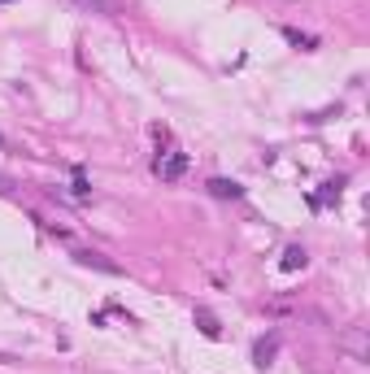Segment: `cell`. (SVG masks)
<instances>
[{"label":"cell","instance_id":"obj_1","mask_svg":"<svg viewBox=\"0 0 370 374\" xmlns=\"http://www.w3.org/2000/svg\"><path fill=\"white\" fill-rule=\"evenodd\" d=\"M153 174L162 178V183H179V178L187 174V153H162L153 161Z\"/></svg>","mask_w":370,"mask_h":374},{"label":"cell","instance_id":"obj_2","mask_svg":"<svg viewBox=\"0 0 370 374\" xmlns=\"http://www.w3.org/2000/svg\"><path fill=\"white\" fill-rule=\"evenodd\" d=\"M78 13H96V18H122V5L118 0H70Z\"/></svg>","mask_w":370,"mask_h":374},{"label":"cell","instance_id":"obj_3","mask_svg":"<svg viewBox=\"0 0 370 374\" xmlns=\"http://www.w3.org/2000/svg\"><path fill=\"white\" fill-rule=\"evenodd\" d=\"M275 357H279V331H270V335H262V339L253 344V362L266 370L270 362H275Z\"/></svg>","mask_w":370,"mask_h":374},{"label":"cell","instance_id":"obj_4","mask_svg":"<svg viewBox=\"0 0 370 374\" xmlns=\"http://www.w3.org/2000/svg\"><path fill=\"white\" fill-rule=\"evenodd\" d=\"M74 262H78V266H92V270H105V274H122L118 262H109V257L92 253V248H78V253H74Z\"/></svg>","mask_w":370,"mask_h":374},{"label":"cell","instance_id":"obj_5","mask_svg":"<svg viewBox=\"0 0 370 374\" xmlns=\"http://www.w3.org/2000/svg\"><path fill=\"white\" fill-rule=\"evenodd\" d=\"M209 196H218V201H239V196H244V187L231 183V178H209Z\"/></svg>","mask_w":370,"mask_h":374},{"label":"cell","instance_id":"obj_6","mask_svg":"<svg viewBox=\"0 0 370 374\" xmlns=\"http://www.w3.org/2000/svg\"><path fill=\"white\" fill-rule=\"evenodd\" d=\"M305 262H310V253H305L301 244H287V248H283V262H279V266H283L287 274H292V270H305Z\"/></svg>","mask_w":370,"mask_h":374},{"label":"cell","instance_id":"obj_7","mask_svg":"<svg viewBox=\"0 0 370 374\" xmlns=\"http://www.w3.org/2000/svg\"><path fill=\"white\" fill-rule=\"evenodd\" d=\"M283 40L296 44V48H305V53H310V48H318V40H314V35H301L296 26H283Z\"/></svg>","mask_w":370,"mask_h":374},{"label":"cell","instance_id":"obj_8","mask_svg":"<svg viewBox=\"0 0 370 374\" xmlns=\"http://www.w3.org/2000/svg\"><path fill=\"white\" fill-rule=\"evenodd\" d=\"M196 327H201L209 339H218V318L209 314V309H196Z\"/></svg>","mask_w":370,"mask_h":374},{"label":"cell","instance_id":"obj_9","mask_svg":"<svg viewBox=\"0 0 370 374\" xmlns=\"http://www.w3.org/2000/svg\"><path fill=\"white\" fill-rule=\"evenodd\" d=\"M74 192H78V196H87V174H83V166H74Z\"/></svg>","mask_w":370,"mask_h":374},{"label":"cell","instance_id":"obj_10","mask_svg":"<svg viewBox=\"0 0 370 374\" xmlns=\"http://www.w3.org/2000/svg\"><path fill=\"white\" fill-rule=\"evenodd\" d=\"M9 192H13V183H9L5 174H0V196H9Z\"/></svg>","mask_w":370,"mask_h":374},{"label":"cell","instance_id":"obj_11","mask_svg":"<svg viewBox=\"0 0 370 374\" xmlns=\"http://www.w3.org/2000/svg\"><path fill=\"white\" fill-rule=\"evenodd\" d=\"M0 5H13V0H0Z\"/></svg>","mask_w":370,"mask_h":374},{"label":"cell","instance_id":"obj_12","mask_svg":"<svg viewBox=\"0 0 370 374\" xmlns=\"http://www.w3.org/2000/svg\"><path fill=\"white\" fill-rule=\"evenodd\" d=\"M0 148H5V135H0Z\"/></svg>","mask_w":370,"mask_h":374}]
</instances>
